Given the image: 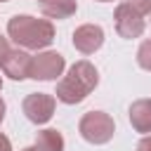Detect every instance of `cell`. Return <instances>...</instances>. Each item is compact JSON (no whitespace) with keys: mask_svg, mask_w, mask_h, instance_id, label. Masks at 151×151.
<instances>
[{"mask_svg":"<svg viewBox=\"0 0 151 151\" xmlns=\"http://www.w3.org/2000/svg\"><path fill=\"white\" fill-rule=\"evenodd\" d=\"M78 2L76 0H42L40 2V12L47 19H68L71 14H76Z\"/></svg>","mask_w":151,"mask_h":151,"instance_id":"obj_10","label":"cell"},{"mask_svg":"<svg viewBox=\"0 0 151 151\" xmlns=\"http://www.w3.org/2000/svg\"><path fill=\"white\" fill-rule=\"evenodd\" d=\"M7 35L21 50H42L54 40V26L50 19H38L31 14H14L7 21Z\"/></svg>","mask_w":151,"mask_h":151,"instance_id":"obj_1","label":"cell"},{"mask_svg":"<svg viewBox=\"0 0 151 151\" xmlns=\"http://www.w3.org/2000/svg\"><path fill=\"white\" fill-rule=\"evenodd\" d=\"M0 151H12V144H9V139L0 132Z\"/></svg>","mask_w":151,"mask_h":151,"instance_id":"obj_16","label":"cell"},{"mask_svg":"<svg viewBox=\"0 0 151 151\" xmlns=\"http://www.w3.org/2000/svg\"><path fill=\"white\" fill-rule=\"evenodd\" d=\"M21 151H38L35 146H26V149H21Z\"/></svg>","mask_w":151,"mask_h":151,"instance_id":"obj_18","label":"cell"},{"mask_svg":"<svg viewBox=\"0 0 151 151\" xmlns=\"http://www.w3.org/2000/svg\"><path fill=\"white\" fill-rule=\"evenodd\" d=\"M78 130H80L85 142H90V144H106V142H111V137L116 132V125H113V118L109 113H104V111H87L80 118Z\"/></svg>","mask_w":151,"mask_h":151,"instance_id":"obj_3","label":"cell"},{"mask_svg":"<svg viewBox=\"0 0 151 151\" xmlns=\"http://www.w3.org/2000/svg\"><path fill=\"white\" fill-rule=\"evenodd\" d=\"M99 83V73L97 68L87 61V59H80L76 61L68 73L57 83V99L64 101V104H80Z\"/></svg>","mask_w":151,"mask_h":151,"instance_id":"obj_2","label":"cell"},{"mask_svg":"<svg viewBox=\"0 0 151 151\" xmlns=\"http://www.w3.org/2000/svg\"><path fill=\"white\" fill-rule=\"evenodd\" d=\"M38 2H42V0H38Z\"/></svg>","mask_w":151,"mask_h":151,"instance_id":"obj_22","label":"cell"},{"mask_svg":"<svg viewBox=\"0 0 151 151\" xmlns=\"http://www.w3.org/2000/svg\"><path fill=\"white\" fill-rule=\"evenodd\" d=\"M64 57L59 52H38L31 61V78L33 80H57L64 73Z\"/></svg>","mask_w":151,"mask_h":151,"instance_id":"obj_5","label":"cell"},{"mask_svg":"<svg viewBox=\"0 0 151 151\" xmlns=\"http://www.w3.org/2000/svg\"><path fill=\"white\" fill-rule=\"evenodd\" d=\"M0 2H7V0H0Z\"/></svg>","mask_w":151,"mask_h":151,"instance_id":"obj_21","label":"cell"},{"mask_svg":"<svg viewBox=\"0 0 151 151\" xmlns=\"http://www.w3.org/2000/svg\"><path fill=\"white\" fill-rule=\"evenodd\" d=\"M137 151H151V134H146V137H142V139H139Z\"/></svg>","mask_w":151,"mask_h":151,"instance_id":"obj_14","label":"cell"},{"mask_svg":"<svg viewBox=\"0 0 151 151\" xmlns=\"http://www.w3.org/2000/svg\"><path fill=\"white\" fill-rule=\"evenodd\" d=\"M35 149L38 151H64V137L61 132L47 127L35 132Z\"/></svg>","mask_w":151,"mask_h":151,"instance_id":"obj_11","label":"cell"},{"mask_svg":"<svg viewBox=\"0 0 151 151\" xmlns=\"http://www.w3.org/2000/svg\"><path fill=\"white\" fill-rule=\"evenodd\" d=\"M130 123L142 134L151 132V99H137V101H132V106H130Z\"/></svg>","mask_w":151,"mask_h":151,"instance_id":"obj_9","label":"cell"},{"mask_svg":"<svg viewBox=\"0 0 151 151\" xmlns=\"http://www.w3.org/2000/svg\"><path fill=\"white\" fill-rule=\"evenodd\" d=\"M54 104H57V101H54L52 94L33 92V94H28V97L24 99L21 109H24V113H26V118H28L31 123L42 125V123H47V120L54 116Z\"/></svg>","mask_w":151,"mask_h":151,"instance_id":"obj_6","label":"cell"},{"mask_svg":"<svg viewBox=\"0 0 151 151\" xmlns=\"http://www.w3.org/2000/svg\"><path fill=\"white\" fill-rule=\"evenodd\" d=\"M2 118H5V101L0 99V123H2Z\"/></svg>","mask_w":151,"mask_h":151,"instance_id":"obj_17","label":"cell"},{"mask_svg":"<svg viewBox=\"0 0 151 151\" xmlns=\"http://www.w3.org/2000/svg\"><path fill=\"white\" fill-rule=\"evenodd\" d=\"M104 45V31L97 24H83L73 31V47L83 54H94Z\"/></svg>","mask_w":151,"mask_h":151,"instance_id":"obj_7","label":"cell"},{"mask_svg":"<svg viewBox=\"0 0 151 151\" xmlns=\"http://www.w3.org/2000/svg\"><path fill=\"white\" fill-rule=\"evenodd\" d=\"M97 2H113V0H97Z\"/></svg>","mask_w":151,"mask_h":151,"instance_id":"obj_19","label":"cell"},{"mask_svg":"<svg viewBox=\"0 0 151 151\" xmlns=\"http://www.w3.org/2000/svg\"><path fill=\"white\" fill-rule=\"evenodd\" d=\"M149 14H151V12H149Z\"/></svg>","mask_w":151,"mask_h":151,"instance_id":"obj_23","label":"cell"},{"mask_svg":"<svg viewBox=\"0 0 151 151\" xmlns=\"http://www.w3.org/2000/svg\"><path fill=\"white\" fill-rule=\"evenodd\" d=\"M0 90H2V78H0Z\"/></svg>","mask_w":151,"mask_h":151,"instance_id":"obj_20","label":"cell"},{"mask_svg":"<svg viewBox=\"0 0 151 151\" xmlns=\"http://www.w3.org/2000/svg\"><path fill=\"white\" fill-rule=\"evenodd\" d=\"M31 61H33V57L26 52V50H9L7 52V57L2 59V71H5V76L7 78H12V80H24V78H31Z\"/></svg>","mask_w":151,"mask_h":151,"instance_id":"obj_8","label":"cell"},{"mask_svg":"<svg viewBox=\"0 0 151 151\" xmlns=\"http://www.w3.org/2000/svg\"><path fill=\"white\" fill-rule=\"evenodd\" d=\"M132 7H137L142 14H149L151 12V0H127Z\"/></svg>","mask_w":151,"mask_h":151,"instance_id":"obj_13","label":"cell"},{"mask_svg":"<svg viewBox=\"0 0 151 151\" xmlns=\"http://www.w3.org/2000/svg\"><path fill=\"white\" fill-rule=\"evenodd\" d=\"M137 64L144 71H151V38L139 45V50H137Z\"/></svg>","mask_w":151,"mask_h":151,"instance_id":"obj_12","label":"cell"},{"mask_svg":"<svg viewBox=\"0 0 151 151\" xmlns=\"http://www.w3.org/2000/svg\"><path fill=\"white\" fill-rule=\"evenodd\" d=\"M7 52H9V42H7V38L0 35V64H2V59L7 57Z\"/></svg>","mask_w":151,"mask_h":151,"instance_id":"obj_15","label":"cell"},{"mask_svg":"<svg viewBox=\"0 0 151 151\" xmlns=\"http://www.w3.org/2000/svg\"><path fill=\"white\" fill-rule=\"evenodd\" d=\"M113 19H116V33H118L120 38L132 40V38H139V35L144 33V26H146V24H144V14H142L137 7H132L127 0L116 7Z\"/></svg>","mask_w":151,"mask_h":151,"instance_id":"obj_4","label":"cell"}]
</instances>
